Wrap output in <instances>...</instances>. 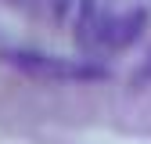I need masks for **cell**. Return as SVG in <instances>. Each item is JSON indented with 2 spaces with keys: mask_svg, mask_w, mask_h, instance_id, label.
Segmentation results:
<instances>
[{
  "mask_svg": "<svg viewBox=\"0 0 151 144\" xmlns=\"http://www.w3.org/2000/svg\"><path fill=\"white\" fill-rule=\"evenodd\" d=\"M7 4H25V0H7Z\"/></svg>",
  "mask_w": 151,
  "mask_h": 144,
  "instance_id": "obj_6",
  "label": "cell"
},
{
  "mask_svg": "<svg viewBox=\"0 0 151 144\" xmlns=\"http://www.w3.org/2000/svg\"><path fill=\"white\" fill-rule=\"evenodd\" d=\"M76 7V0H47V14H50V22H65V18L72 14Z\"/></svg>",
  "mask_w": 151,
  "mask_h": 144,
  "instance_id": "obj_4",
  "label": "cell"
},
{
  "mask_svg": "<svg viewBox=\"0 0 151 144\" xmlns=\"http://www.w3.org/2000/svg\"><path fill=\"white\" fill-rule=\"evenodd\" d=\"M4 61L18 68L22 76L43 79V83H97L108 79L104 65H93L86 58H58L43 50H4Z\"/></svg>",
  "mask_w": 151,
  "mask_h": 144,
  "instance_id": "obj_1",
  "label": "cell"
},
{
  "mask_svg": "<svg viewBox=\"0 0 151 144\" xmlns=\"http://www.w3.org/2000/svg\"><path fill=\"white\" fill-rule=\"evenodd\" d=\"M147 29V7L137 4V7H126V11H111L108 18V29H104V40H101V50H126L133 47Z\"/></svg>",
  "mask_w": 151,
  "mask_h": 144,
  "instance_id": "obj_3",
  "label": "cell"
},
{
  "mask_svg": "<svg viewBox=\"0 0 151 144\" xmlns=\"http://www.w3.org/2000/svg\"><path fill=\"white\" fill-rule=\"evenodd\" d=\"M147 79H151V50H147V61L140 65V72L133 76V83H147Z\"/></svg>",
  "mask_w": 151,
  "mask_h": 144,
  "instance_id": "obj_5",
  "label": "cell"
},
{
  "mask_svg": "<svg viewBox=\"0 0 151 144\" xmlns=\"http://www.w3.org/2000/svg\"><path fill=\"white\" fill-rule=\"evenodd\" d=\"M76 18H72V40L83 50H101L108 18H111V0H76Z\"/></svg>",
  "mask_w": 151,
  "mask_h": 144,
  "instance_id": "obj_2",
  "label": "cell"
}]
</instances>
